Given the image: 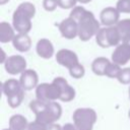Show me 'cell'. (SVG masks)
<instances>
[{
    "label": "cell",
    "instance_id": "obj_1",
    "mask_svg": "<svg viewBox=\"0 0 130 130\" xmlns=\"http://www.w3.org/2000/svg\"><path fill=\"white\" fill-rule=\"evenodd\" d=\"M36 14V7L30 2H22L12 15V26L18 34H27L31 28V18Z\"/></svg>",
    "mask_w": 130,
    "mask_h": 130
},
{
    "label": "cell",
    "instance_id": "obj_2",
    "mask_svg": "<svg viewBox=\"0 0 130 130\" xmlns=\"http://www.w3.org/2000/svg\"><path fill=\"white\" fill-rule=\"evenodd\" d=\"M77 24L78 38L83 42H86L90 40L93 36H96L99 30L101 29L100 22L95 19L93 13L88 10H86L83 16H81V18L77 21Z\"/></svg>",
    "mask_w": 130,
    "mask_h": 130
},
{
    "label": "cell",
    "instance_id": "obj_3",
    "mask_svg": "<svg viewBox=\"0 0 130 130\" xmlns=\"http://www.w3.org/2000/svg\"><path fill=\"white\" fill-rule=\"evenodd\" d=\"M120 41H122V38L116 25L108 26V27L105 26L101 28L95 36V42L102 48L118 46Z\"/></svg>",
    "mask_w": 130,
    "mask_h": 130
},
{
    "label": "cell",
    "instance_id": "obj_4",
    "mask_svg": "<svg viewBox=\"0 0 130 130\" xmlns=\"http://www.w3.org/2000/svg\"><path fill=\"white\" fill-rule=\"evenodd\" d=\"M37 96L42 102H49L61 98V89L56 82L42 83L37 87Z\"/></svg>",
    "mask_w": 130,
    "mask_h": 130
},
{
    "label": "cell",
    "instance_id": "obj_5",
    "mask_svg": "<svg viewBox=\"0 0 130 130\" xmlns=\"http://www.w3.org/2000/svg\"><path fill=\"white\" fill-rule=\"evenodd\" d=\"M5 70L9 74H18L22 73L26 69V60L20 55H12L7 57V60L4 63Z\"/></svg>",
    "mask_w": 130,
    "mask_h": 130
},
{
    "label": "cell",
    "instance_id": "obj_6",
    "mask_svg": "<svg viewBox=\"0 0 130 130\" xmlns=\"http://www.w3.org/2000/svg\"><path fill=\"white\" fill-rule=\"evenodd\" d=\"M56 61L60 65L68 68V70L79 63L76 53H74L73 51L68 50V49L59 50L56 54Z\"/></svg>",
    "mask_w": 130,
    "mask_h": 130
},
{
    "label": "cell",
    "instance_id": "obj_7",
    "mask_svg": "<svg viewBox=\"0 0 130 130\" xmlns=\"http://www.w3.org/2000/svg\"><path fill=\"white\" fill-rule=\"evenodd\" d=\"M59 30H60L63 38L68 39V40H72L76 36H78L77 21H75L71 17H67L59 23Z\"/></svg>",
    "mask_w": 130,
    "mask_h": 130
},
{
    "label": "cell",
    "instance_id": "obj_8",
    "mask_svg": "<svg viewBox=\"0 0 130 130\" xmlns=\"http://www.w3.org/2000/svg\"><path fill=\"white\" fill-rule=\"evenodd\" d=\"M100 18L102 24H104L106 27L115 26L120 21V12L116 7H106L101 11Z\"/></svg>",
    "mask_w": 130,
    "mask_h": 130
},
{
    "label": "cell",
    "instance_id": "obj_9",
    "mask_svg": "<svg viewBox=\"0 0 130 130\" xmlns=\"http://www.w3.org/2000/svg\"><path fill=\"white\" fill-rule=\"evenodd\" d=\"M112 61L118 65H125L130 61V47L125 44H120L112 53Z\"/></svg>",
    "mask_w": 130,
    "mask_h": 130
},
{
    "label": "cell",
    "instance_id": "obj_10",
    "mask_svg": "<svg viewBox=\"0 0 130 130\" xmlns=\"http://www.w3.org/2000/svg\"><path fill=\"white\" fill-rule=\"evenodd\" d=\"M38 74L32 69H26L23 71L20 75L19 82L22 87V89H31L34 88L38 83Z\"/></svg>",
    "mask_w": 130,
    "mask_h": 130
},
{
    "label": "cell",
    "instance_id": "obj_11",
    "mask_svg": "<svg viewBox=\"0 0 130 130\" xmlns=\"http://www.w3.org/2000/svg\"><path fill=\"white\" fill-rule=\"evenodd\" d=\"M37 54L43 59H50L54 55V46L48 39H40L36 46Z\"/></svg>",
    "mask_w": 130,
    "mask_h": 130
},
{
    "label": "cell",
    "instance_id": "obj_12",
    "mask_svg": "<svg viewBox=\"0 0 130 130\" xmlns=\"http://www.w3.org/2000/svg\"><path fill=\"white\" fill-rule=\"evenodd\" d=\"M13 47L19 52H27L31 47V40L27 34H17L13 41Z\"/></svg>",
    "mask_w": 130,
    "mask_h": 130
},
{
    "label": "cell",
    "instance_id": "obj_13",
    "mask_svg": "<svg viewBox=\"0 0 130 130\" xmlns=\"http://www.w3.org/2000/svg\"><path fill=\"white\" fill-rule=\"evenodd\" d=\"M54 82H56L60 89H61V100L62 101H65V102H68L70 100H72L74 98V94H75V91L74 89L68 84V82L66 81V79H64L63 77H57L54 79Z\"/></svg>",
    "mask_w": 130,
    "mask_h": 130
},
{
    "label": "cell",
    "instance_id": "obj_14",
    "mask_svg": "<svg viewBox=\"0 0 130 130\" xmlns=\"http://www.w3.org/2000/svg\"><path fill=\"white\" fill-rule=\"evenodd\" d=\"M14 27L10 25V23L6 21L0 22V42L3 44L12 42L14 37L16 36L14 34Z\"/></svg>",
    "mask_w": 130,
    "mask_h": 130
},
{
    "label": "cell",
    "instance_id": "obj_15",
    "mask_svg": "<svg viewBox=\"0 0 130 130\" xmlns=\"http://www.w3.org/2000/svg\"><path fill=\"white\" fill-rule=\"evenodd\" d=\"M111 64L110 60L106 57H98L91 63V69L96 75H105L108 66Z\"/></svg>",
    "mask_w": 130,
    "mask_h": 130
},
{
    "label": "cell",
    "instance_id": "obj_16",
    "mask_svg": "<svg viewBox=\"0 0 130 130\" xmlns=\"http://www.w3.org/2000/svg\"><path fill=\"white\" fill-rule=\"evenodd\" d=\"M3 91L9 98L22 91V87L20 85V82L16 79H8L3 83Z\"/></svg>",
    "mask_w": 130,
    "mask_h": 130
},
{
    "label": "cell",
    "instance_id": "obj_17",
    "mask_svg": "<svg viewBox=\"0 0 130 130\" xmlns=\"http://www.w3.org/2000/svg\"><path fill=\"white\" fill-rule=\"evenodd\" d=\"M117 29L119 30L121 38L123 39L124 37L130 35V18H125L120 20L117 24H116Z\"/></svg>",
    "mask_w": 130,
    "mask_h": 130
},
{
    "label": "cell",
    "instance_id": "obj_18",
    "mask_svg": "<svg viewBox=\"0 0 130 130\" xmlns=\"http://www.w3.org/2000/svg\"><path fill=\"white\" fill-rule=\"evenodd\" d=\"M121 70H122V68L120 67V65H118V64L112 62V63L108 66L105 75H107L108 77H111V78H118V76H119Z\"/></svg>",
    "mask_w": 130,
    "mask_h": 130
},
{
    "label": "cell",
    "instance_id": "obj_19",
    "mask_svg": "<svg viewBox=\"0 0 130 130\" xmlns=\"http://www.w3.org/2000/svg\"><path fill=\"white\" fill-rule=\"evenodd\" d=\"M84 72H85L84 67H83L80 63L76 64L75 66H73L72 68L69 69L70 75H71L72 77H74V78H81V77L84 75Z\"/></svg>",
    "mask_w": 130,
    "mask_h": 130
},
{
    "label": "cell",
    "instance_id": "obj_20",
    "mask_svg": "<svg viewBox=\"0 0 130 130\" xmlns=\"http://www.w3.org/2000/svg\"><path fill=\"white\" fill-rule=\"evenodd\" d=\"M85 12H86V9L84 7H82V6H75L71 10V12L69 14V17L73 18L75 21H78L81 18V16H83V14Z\"/></svg>",
    "mask_w": 130,
    "mask_h": 130
},
{
    "label": "cell",
    "instance_id": "obj_21",
    "mask_svg": "<svg viewBox=\"0 0 130 130\" xmlns=\"http://www.w3.org/2000/svg\"><path fill=\"white\" fill-rule=\"evenodd\" d=\"M116 8L120 13H130V0H118Z\"/></svg>",
    "mask_w": 130,
    "mask_h": 130
},
{
    "label": "cell",
    "instance_id": "obj_22",
    "mask_svg": "<svg viewBox=\"0 0 130 130\" xmlns=\"http://www.w3.org/2000/svg\"><path fill=\"white\" fill-rule=\"evenodd\" d=\"M118 80L121 82V83H124V84H127V83H130V68L129 67H126V68H123L118 76Z\"/></svg>",
    "mask_w": 130,
    "mask_h": 130
},
{
    "label": "cell",
    "instance_id": "obj_23",
    "mask_svg": "<svg viewBox=\"0 0 130 130\" xmlns=\"http://www.w3.org/2000/svg\"><path fill=\"white\" fill-rule=\"evenodd\" d=\"M22 96H23V91H20L12 96H9L8 98V103L11 107H16L20 104L21 100H22Z\"/></svg>",
    "mask_w": 130,
    "mask_h": 130
},
{
    "label": "cell",
    "instance_id": "obj_24",
    "mask_svg": "<svg viewBox=\"0 0 130 130\" xmlns=\"http://www.w3.org/2000/svg\"><path fill=\"white\" fill-rule=\"evenodd\" d=\"M58 6V0H43V7L46 11H54Z\"/></svg>",
    "mask_w": 130,
    "mask_h": 130
},
{
    "label": "cell",
    "instance_id": "obj_25",
    "mask_svg": "<svg viewBox=\"0 0 130 130\" xmlns=\"http://www.w3.org/2000/svg\"><path fill=\"white\" fill-rule=\"evenodd\" d=\"M78 0H58V6L63 9L74 8L76 6V2Z\"/></svg>",
    "mask_w": 130,
    "mask_h": 130
},
{
    "label": "cell",
    "instance_id": "obj_26",
    "mask_svg": "<svg viewBox=\"0 0 130 130\" xmlns=\"http://www.w3.org/2000/svg\"><path fill=\"white\" fill-rule=\"evenodd\" d=\"M122 43L130 47V35H128V36H126V37H124V38L122 39Z\"/></svg>",
    "mask_w": 130,
    "mask_h": 130
},
{
    "label": "cell",
    "instance_id": "obj_27",
    "mask_svg": "<svg viewBox=\"0 0 130 130\" xmlns=\"http://www.w3.org/2000/svg\"><path fill=\"white\" fill-rule=\"evenodd\" d=\"M7 2H9V0H0V5H4Z\"/></svg>",
    "mask_w": 130,
    "mask_h": 130
},
{
    "label": "cell",
    "instance_id": "obj_28",
    "mask_svg": "<svg viewBox=\"0 0 130 130\" xmlns=\"http://www.w3.org/2000/svg\"><path fill=\"white\" fill-rule=\"evenodd\" d=\"M91 0H78V2H80V3H83V4H85V3H88V2H90Z\"/></svg>",
    "mask_w": 130,
    "mask_h": 130
},
{
    "label": "cell",
    "instance_id": "obj_29",
    "mask_svg": "<svg viewBox=\"0 0 130 130\" xmlns=\"http://www.w3.org/2000/svg\"><path fill=\"white\" fill-rule=\"evenodd\" d=\"M129 94H130V89H129Z\"/></svg>",
    "mask_w": 130,
    "mask_h": 130
}]
</instances>
